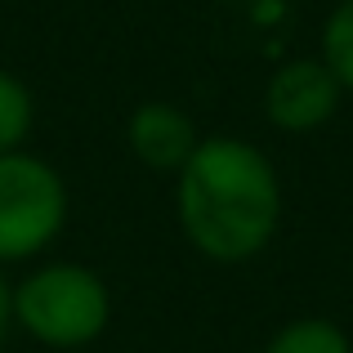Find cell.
<instances>
[{
    "label": "cell",
    "mask_w": 353,
    "mask_h": 353,
    "mask_svg": "<svg viewBox=\"0 0 353 353\" xmlns=\"http://www.w3.org/2000/svg\"><path fill=\"white\" fill-rule=\"evenodd\" d=\"M68 215L63 179L23 152L0 157V259L36 255Z\"/></svg>",
    "instance_id": "3"
},
{
    "label": "cell",
    "mask_w": 353,
    "mask_h": 353,
    "mask_svg": "<svg viewBox=\"0 0 353 353\" xmlns=\"http://www.w3.org/2000/svg\"><path fill=\"white\" fill-rule=\"evenodd\" d=\"M322 50H327L331 77L353 90V0H345V5L331 14L327 36H322Z\"/></svg>",
    "instance_id": "8"
},
{
    "label": "cell",
    "mask_w": 353,
    "mask_h": 353,
    "mask_svg": "<svg viewBox=\"0 0 353 353\" xmlns=\"http://www.w3.org/2000/svg\"><path fill=\"white\" fill-rule=\"evenodd\" d=\"M5 322H9V286L0 277V336H5Z\"/></svg>",
    "instance_id": "9"
},
{
    "label": "cell",
    "mask_w": 353,
    "mask_h": 353,
    "mask_svg": "<svg viewBox=\"0 0 353 353\" xmlns=\"http://www.w3.org/2000/svg\"><path fill=\"white\" fill-rule=\"evenodd\" d=\"M130 148L152 170H183V161L197 152V130L179 108L143 103L130 121Z\"/></svg>",
    "instance_id": "5"
},
{
    "label": "cell",
    "mask_w": 353,
    "mask_h": 353,
    "mask_svg": "<svg viewBox=\"0 0 353 353\" xmlns=\"http://www.w3.org/2000/svg\"><path fill=\"white\" fill-rule=\"evenodd\" d=\"M179 215L201 255L219 264L259 255L282 215V192L268 157L241 139L197 143V152L183 161Z\"/></svg>",
    "instance_id": "1"
},
{
    "label": "cell",
    "mask_w": 353,
    "mask_h": 353,
    "mask_svg": "<svg viewBox=\"0 0 353 353\" xmlns=\"http://www.w3.org/2000/svg\"><path fill=\"white\" fill-rule=\"evenodd\" d=\"M27 125H32V94L23 90V81L0 72V157L23 143Z\"/></svg>",
    "instance_id": "7"
},
{
    "label": "cell",
    "mask_w": 353,
    "mask_h": 353,
    "mask_svg": "<svg viewBox=\"0 0 353 353\" xmlns=\"http://www.w3.org/2000/svg\"><path fill=\"white\" fill-rule=\"evenodd\" d=\"M340 103V81L331 77L327 63H286L268 81V117L282 130H313L322 125Z\"/></svg>",
    "instance_id": "4"
},
{
    "label": "cell",
    "mask_w": 353,
    "mask_h": 353,
    "mask_svg": "<svg viewBox=\"0 0 353 353\" xmlns=\"http://www.w3.org/2000/svg\"><path fill=\"white\" fill-rule=\"evenodd\" d=\"M268 353H353V349L340 327H331L322 318H304V322H291L286 331H277Z\"/></svg>",
    "instance_id": "6"
},
{
    "label": "cell",
    "mask_w": 353,
    "mask_h": 353,
    "mask_svg": "<svg viewBox=\"0 0 353 353\" xmlns=\"http://www.w3.org/2000/svg\"><path fill=\"white\" fill-rule=\"evenodd\" d=\"M14 313L36 340L77 349L108 327V286L90 268L54 264L32 273L14 295Z\"/></svg>",
    "instance_id": "2"
}]
</instances>
